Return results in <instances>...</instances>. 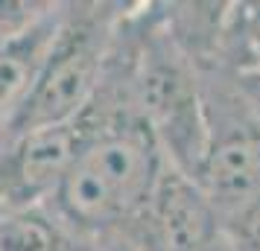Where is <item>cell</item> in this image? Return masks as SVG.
Returning a JSON list of instances; mask_svg holds the SVG:
<instances>
[{
	"instance_id": "cell-12",
	"label": "cell",
	"mask_w": 260,
	"mask_h": 251,
	"mask_svg": "<svg viewBox=\"0 0 260 251\" xmlns=\"http://www.w3.org/2000/svg\"><path fill=\"white\" fill-rule=\"evenodd\" d=\"M237 82L246 91V96L257 105L260 111V67H246V70H237Z\"/></svg>"
},
{
	"instance_id": "cell-3",
	"label": "cell",
	"mask_w": 260,
	"mask_h": 251,
	"mask_svg": "<svg viewBox=\"0 0 260 251\" xmlns=\"http://www.w3.org/2000/svg\"><path fill=\"white\" fill-rule=\"evenodd\" d=\"M129 9L132 3L106 0L59 3L53 38L47 44L32 94L12 129V137L32 129L61 126L82 114L103 79L111 41Z\"/></svg>"
},
{
	"instance_id": "cell-9",
	"label": "cell",
	"mask_w": 260,
	"mask_h": 251,
	"mask_svg": "<svg viewBox=\"0 0 260 251\" xmlns=\"http://www.w3.org/2000/svg\"><path fill=\"white\" fill-rule=\"evenodd\" d=\"M53 3H36V0H0V47L15 35H21L26 26H32Z\"/></svg>"
},
{
	"instance_id": "cell-7",
	"label": "cell",
	"mask_w": 260,
	"mask_h": 251,
	"mask_svg": "<svg viewBox=\"0 0 260 251\" xmlns=\"http://www.w3.org/2000/svg\"><path fill=\"white\" fill-rule=\"evenodd\" d=\"M56 15L59 3H53L50 12H44L32 26H26L21 35L0 47V146L12 137L15 123L32 94L47 44L53 38Z\"/></svg>"
},
{
	"instance_id": "cell-1",
	"label": "cell",
	"mask_w": 260,
	"mask_h": 251,
	"mask_svg": "<svg viewBox=\"0 0 260 251\" xmlns=\"http://www.w3.org/2000/svg\"><path fill=\"white\" fill-rule=\"evenodd\" d=\"M79 123V149L47 204L73 237H106L143 216L167 158L132 105L111 53Z\"/></svg>"
},
{
	"instance_id": "cell-15",
	"label": "cell",
	"mask_w": 260,
	"mask_h": 251,
	"mask_svg": "<svg viewBox=\"0 0 260 251\" xmlns=\"http://www.w3.org/2000/svg\"><path fill=\"white\" fill-rule=\"evenodd\" d=\"M251 67H260V56H257V61H254V64H251Z\"/></svg>"
},
{
	"instance_id": "cell-8",
	"label": "cell",
	"mask_w": 260,
	"mask_h": 251,
	"mask_svg": "<svg viewBox=\"0 0 260 251\" xmlns=\"http://www.w3.org/2000/svg\"><path fill=\"white\" fill-rule=\"evenodd\" d=\"M73 234L50 204L0 219V251H68Z\"/></svg>"
},
{
	"instance_id": "cell-5",
	"label": "cell",
	"mask_w": 260,
	"mask_h": 251,
	"mask_svg": "<svg viewBox=\"0 0 260 251\" xmlns=\"http://www.w3.org/2000/svg\"><path fill=\"white\" fill-rule=\"evenodd\" d=\"M82 140L79 117L32 129L0 146V219L47 204Z\"/></svg>"
},
{
	"instance_id": "cell-11",
	"label": "cell",
	"mask_w": 260,
	"mask_h": 251,
	"mask_svg": "<svg viewBox=\"0 0 260 251\" xmlns=\"http://www.w3.org/2000/svg\"><path fill=\"white\" fill-rule=\"evenodd\" d=\"M100 239H103L106 251H158L152 237L141 225V219H135V222L117 228V231H111V234H106V237H100Z\"/></svg>"
},
{
	"instance_id": "cell-4",
	"label": "cell",
	"mask_w": 260,
	"mask_h": 251,
	"mask_svg": "<svg viewBox=\"0 0 260 251\" xmlns=\"http://www.w3.org/2000/svg\"><path fill=\"white\" fill-rule=\"evenodd\" d=\"M199 88L205 144L193 181L225 228L260 202V111L240 88L237 70L202 67Z\"/></svg>"
},
{
	"instance_id": "cell-10",
	"label": "cell",
	"mask_w": 260,
	"mask_h": 251,
	"mask_svg": "<svg viewBox=\"0 0 260 251\" xmlns=\"http://www.w3.org/2000/svg\"><path fill=\"white\" fill-rule=\"evenodd\" d=\"M225 237L234 251H260V202L225 222Z\"/></svg>"
},
{
	"instance_id": "cell-13",
	"label": "cell",
	"mask_w": 260,
	"mask_h": 251,
	"mask_svg": "<svg viewBox=\"0 0 260 251\" xmlns=\"http://www.w3.org/2000/svg\"><path fill=\"white\" fill-rule=\"evenodd\" d=\"M68 251H106V245L100 237H73Z\"/></svg>"
},
{
	"instance_id": "cell-2",
	"label": "cell",
	"mask_w": 260,
	"mask_h": 251,
	"mask_svg": "<svg viewBox=\"0 0 260 251\" xmlns=\"http://www.w3.org/2000/svg\"><path fill=\"white\" fill-rule=\"evenodd\" d=\"M111 59L167 164L193 178L205 144L199 70L170 35L161 3H132L117 26Z\"/></svg>"
},
{
	"instance_id": "cell-6",
	"label": "cell",
	"mask_w": 260,
	"mask_h": 251,
	"mask_svg": "<svg viewBox=\"0 0 260 251\" xmlns=\"http://www.w3.org/2000/svg\"><path fill=\"white\" fill-rule=\"evenodd\" d=\"M141 225L158 251H211L225 237L222 219L199 184L170 164L155 184Z\"/></svg>"
},
{
	"instance_id": "cell-14",
	"label": "cell",
	"mask_w": 260,
	"mask_h": 251,
	"mask_svg": "<svg viewBox=\"0 0 260 251\" xmlns=\"http://www.w3.org/2000/svg\"><path fill=\"white\" fill-rule=\"evenodd\" d=\"M211 251H234V245L228 242V237H222V239H219V242H216V245H213Z\"/></svg>"
}]
</instances>
